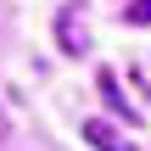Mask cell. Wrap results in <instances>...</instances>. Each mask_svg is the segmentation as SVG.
Masks as SVG:
<instances>
[{
    "label": "cell",
    "instance_id": "cell-5",
    "mask_svg": "<svg viewBox=\"0 0 151 151\" xmlns=\"http://www.w3.org/2000/svg\"><path fill=\"white\" fill-rule=\"evenodd\" d=\"M6 134H11V123H6V106H0V140H6Z\"/></svg>",
    "mask_w": 151,
    "mask_h": 151
},
{
    "label": "cell",
    "instance_id": "cell-1",
    "mask_svg": "<svg viewBox=\"0 0 151 151\" xmlns=\"http://www.w3.org/2000/svg\"><path fill=\"white\" fill-rule=\"evenodd\" d=\"M56 45H62V56H90L84 6H62V11H56Z\"/></svg>",
    "mask_w": 151,
    "mask_h": 151
},
{
    "label": "cell",
    "instance_id": "cell-2",
    "mask_svg": "<svg viewBox=\"0 0 151 151\" xmlns=\"http://www.w3.org/2000/svg\"><path fill=\"white\" fill-rule=\"evenodd\" d=\"M95 90H101V101H106L123 123H134V118H140V112L129 106V95H123V84H118V73H112V67H95Z\"/></svg>",
    "mask_w": 151,
    "mask_h": 151
},
{
    "label": "cell",
    "instance_id": "cell-3",
    "mask_svg": "<svg viewBox=\"0 0 151 151\" xmlns=\"http://www.w3.org/2000/svg\"><path fill=\"white\" fill-rule=\"evenodd\" d=\"M84 140H90L95 151H134L118 129H112V123H101V118H90V123H84Z\"/></svg>",
    "mask_w": 151,
    "mask_h": 151
},
{
    "label": "cell",
    "instance_id": "cell-4",
    "mask_svg": "<svg viewBox=\"0 0 151 151\" xmlns=\"http://www.w3.org/2000/svg\"><path fill=\"white\" fill-rule=\"evenodd\" d=\"M123 22H134V28H151V0H129V6H123Z\"/></svg>",
    "mask_w": 151,
    "mask_h": 151
}]
</instances>
